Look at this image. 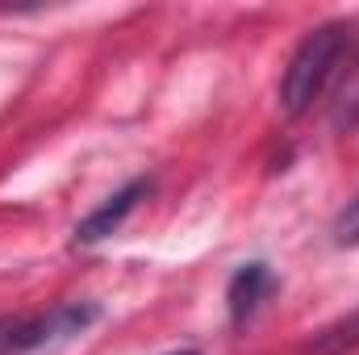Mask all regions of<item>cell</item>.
<instances>
[{
    "label": "cell",
    "instance_id": "obj_7",
    "mask_svg": "<svg viewBox=\"0 0 359 355\" xmlns=\"http://www.w3.org/2000/svg\"><path fill=\"white\" fill-rule=\"evenodd\" d=\"M334 247H359V196L343 205V213L334 217Z\"/></svg>",
    "mask_w": 359,
    "mask_h": 355
},
{
    "label": "cell",
    "instance_id": "obj_9",
    "mask_svg": "<svg viewBox=\"0 0 359 355\" xmlns=\"http://www.w3.org/2000/svg\"><path fill=\"white\" fill-rule=\"evenodd\" d=\"M0 339H4V322H0Z\"/></svg>",
    "mask_w": 359,
    "mask_h": 355
},
{
    "label": "cell",
    "instance_id": "obj_8",
    "mask_svg": "<svg viewBox=\"0 0 359 355\" xmlns=\"http://www.w3.org/2000/svg\"><path fill=\"white\" fill-rule=\"evenodd\" d=\"M168 355H201L196 347H180V351H168Z\"/></svg>",
    "mask_w": 359,
    "mask_h": 355
},
{
    "label": "cell",
    "instance_id": "obj_4",
    "mask_svg": "<svg viewBox=\"0 0 359 355\" xmlns=\"http://www.w3.org/2000/svg\"><path fill=\"white\" fill-rule=\"evenodd\" d=\"M276 293V272H271L264 260H251L243 264L234 276H230V288H226V309H230V322L234 326H247L259 305Z\"/></svg>",
    "mask_w": 359,
    "mask_h": 355
},
{
    "label": "cell",
    "instance_id": "obj_3",
    "mask_svg": "<svg viewBox=\"0 0 359 355\" xmlns=\"http://www.w3.org/2000/svg\"><path fill=\"white\" fill-rule=\"evenodd\" d=\"M147 192H151V180H142V176L130 180V184H121V188H117L104 205H96L88 217L76 226V243H80V247H92V243L109 239V234H113V230H117V226L134 213V209H138V201H142Z\"/></svg>",
    "mask_w": 359,
    "mask_h": 355
},
{
    "label": "cell",
    "instance_id": "obj_6",
    "mask_svg": "<svg viewBox=\"0 0 359 355\" xmlns=\"http://www.w3.org/2000/svg\"><path fill=\"white\" fill-rule=\"evenodd\" d=\"M330 121H334V130H343V134L359 130V55L347 63L343 84H339L334 100H330Z\"/></svg>",
    "mask_w": 359,
    "mask_h": 355
},
{
    "label": "cell",
    "instance_id": "obj_5",
    "mask_svg": "<svg viewBox=\"0 0 359 355\" xmlns=\"http://www.w3.org/2000/svg\"><path fill=\"white\" fill-rule=\"evenodd\" d=\"M359 351V309L334 318L330 326H322L301 355H355Z\"/></svg>",
    "mask_w": 359,
    "mask_h": 355
},
{
    "label": "cell",
    "instance_id": "obj_1",
    "mask_svg": "<svg viewBox=\"0 0 359 355\" xmlns=\"http://www.w3.org/2000/svg\"><path fill=\"white\" fill-rule=\"evenodd\" d=\"M351 55V25L343 21H326L318 29H309L301 38V46L292 51L284 80H280V109L288 117H301L313 109V100L326 92L334 80V72L343 67V59Z\"/></svg>",
    "mask_w": 359,
    "mask_h": 355
},
{
    "label": "cell",
    "instance_id": "obj_2",
    "mask_svg": "<svg viewBox=\"0 0 359 355\" xmlns=\"http://www.w3.org/2000/svg\"><path fill=\"white\" fill-rule=\"evenodd\" d=\"M96 314L100 309L92 301H67V305H55L50 314L25 318V322H4L0 355H25V351H38V347H50V343H63V339L80 335L84 326H92Z\"/></svg>",
    "mask_w": 359,
    "mask_h": 355
}]
</instances>
